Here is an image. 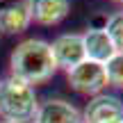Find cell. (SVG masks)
Returning a JSON list of instances; mask_svg holds the SVG:
<instances>
[{"label": "cell", "instance_id": "obj_1", "mask_svg": "<svg viewBox=\"0 0 123 123\" xmlns=\"http://www.w3.org/2000/svg\"><path fill=\"white\" fill-rule=\"evenodd\" d=\"M55 73H57V66L53 59L50 41L34 39V37L23 39L9 55V75L30 87L46 84Z\"/></svg>", "mask_w": 123, "mask_h": 123}, {"label": "cell", "instance_id": "obj_2", "mask_svg": "<svg viewBox=\"0 0 123 123\" xmlns=\"http://www.w3.org/2000/svg\"><path fill=\"white\" fill-rule=\"evenodd\" d=\"M39 110L37 89L5 75L0 80V119L7 123H32Z\"/></svg>", "mask_w": 123, "mask_h": 123}, {"label": "cell", "instance_id": "obj_3", "mask_svg": "<svg viewBox=\"0 0 123 123\" xmlns=\"http://www.w3.org/2000/svg\"><path fill=\"white\" fill-rule=\"evenodd\" d=\"M66 82H68V87L75 93L87 96V98L98 96V93H103L110 87L105 64H98V62H91V59H84L75 68L66 71Z\"/></svg>", "mask_w": 123, "mask_h": 123}, {"label": "cell", "instance_id": "obj_4", "mask_svg": "<svg viewBox=\"0 0 123 123\" xmlns=\"http://www.w3.org/2000/svg\"><path fill=\"white\" fill-rule=\"evenodd\" d=\"M50 50H53L57 71H64V73L87 59L84 46H82V34H78V32H64V34L55 37L50 43Z\"/></svg>", "mask_w": 123, "mask_h": 123}, {"label": "cell", "instance_id": "obj_5", "mask_svg": "<svg viewBox=\"0 0 123 123\" xmlns=\"http://www.w3.org/2000/svg\"><path fill=\"white\" fill-rule=\"evenodd\" d=\"M114 119H123V100L116 93H98L89 98L82 110V123H110Z\"/></svg>", "mask_w": 123, "mask_h": 123}, {"label": "cell", "instance_id": "obj_6", "mask_svg": "<svg viewBox=\"0 0 123 123\" xmlns=\"http://www.w3.org/2000/svg\"><path fill=\"white\" fill-rule=\"evenodd\" d=\"M32 123H82V112L64 98H48L39 103Z\"/></svg>", "mask_w": 123, "mask_h": 123}, {"label": "cell", "instance_id": "obj_7", "mask_svg": "<svg viewBox=\"0 0 123 123\" xmlns=\"http://www.w3.org/2000/svg\"><path fill=\"white\" fill-rule=\"evenodd\" d=\"M27 9H30L32 23L41 27H55L62 21H66L71 2L68 0H27Z\"/></svg>", "mask_w": 123, "mask_h": 123}, {"label": "cell", "instance_id": "obj_8", "mask_svg": "<svg viewBox=\"0 0 123 123\" xmlns=\"http://www.w3.org/2000/svg\"><path fill=\"white\" fill-rule=\"evenodd\" d=\"M32 25L27 0H0V27L2 34H23Z\"/></svg>", "mask_w": 123, "mask_h": 123}, {"label": "cell", "instance_id": "obj_9", "mask_svg": "<svg viewBox=\"0 0 123 123\" xmlns=\"http://www.w3.org/2000/svg\"><path fill=\"white\" fill-rule=\"evenodd\" d=\"M82 46H84L87 59L98 62V64H105L116 53L112 41H110V37H107V32L105 30H96V27H87L82 32Z\"/></svg>", "mask_w": 123, "mask_h": 123}, {"label": "cell", "instance_id": "obj_10", "mask_svg": "<svg viewBox=\"0 0 123 123\" xmlns=\"http://www.w3.org/2000/svg\"><path fill=\"white\" fill-rule=\"evenodd\" d=\"M105 32H107V37H110L114 50H116V53H123V9L107 16Z\"/></svg>", "mask_w": 123, "mask_h": 123}, {"label": "cell", "instance_id": "obj_11", "mask_svg": "<svg viewBox=\"0 0 123 123\" xmlns=\"http://www.w3.org/2000/svg\"><path fill=\"white\" fill-rule=\"evenodd\" d=\"M105 73H107L110 87L123 89V53H114L105 62Z\"/></svg>", "mask_w": 123, "mask_h": 123}, {"label": "cell", "instance_id": "obj_12", "mask_svg": "<svg viewBox=\"0 0 123 123\" xmlns=\"http://www.w3.org/2000/svg\"><path fill=\"white\" fill-rule=\"evenodd\" d=\"M110 123H123V119H114V121H110Z\"/></svg>", "mask_w": 123, "mask_h": 123}, {"label": "cell", "instance_id": "obj_13", "mask_svg": "<svg viewBox=\"0 0 123 123\" xmlns=\"http://www.w3.org/2000/svg\"><path fill=\"white\" fill-rule=\"evenodd\" d=\"M112 2H116V5H123V0H112Z\"/></svg>", "mask_w": 123, "mask_h": 123}, {"label": "cell", "instance_id": "obj_14", "mask_svg": "<svg viewBox=\"0 0 123 123\" xmlns=\"http://www.w3.org/2000/svg\"><path fill=\"white\" fill-rule=\"evenodd\" d=\"M2 37H5V34H2V27H0V39H2Z\"/></svg>", "mask_w": 123, "mask_h": 123}, {"label": "cell", "instance_id": "obj_15", "mask_svg": "<svg viewBox=\"0 0 123 123\" xmlns=\"http://www.w3.org/2000/svg\"><path fill=\"white\" fill-rule=\"evenodd\" d=\"M0 123H7V121H0Z\"/></svg>", "mask_w": 123, "mask_h": 123}]
</instances>
